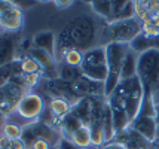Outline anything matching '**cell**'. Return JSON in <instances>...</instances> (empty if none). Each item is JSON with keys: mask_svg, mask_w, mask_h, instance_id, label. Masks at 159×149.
<instances>
[{"mask_svg": "<svg viewBox=\"0 0 159 149\" xmlns=\"http://www.w3.org/2000/svg\"><path fill=\"white\" fill-rule=\"evenodd\" d=\"M12 5V2H3V0H0V14H3L6 9H9Z\"/></svg>", "mask_w": 159, "mask_h": 149, "instance_id": "1f68e13d", "label": "cell"}, {"mask_svg": "<svg viewBox=\"0 0 159 149\" xmlns=\"http://www.w3.org/2000/svg\"><path fill=\"white\" fill-rule=\"evenodd\" d=\"M156 143H159V142H156ZM158 149H159V148H158Z\"/></svg>", "mask_w": 159, "mask_h": 149, "instance_id": "8d00e7d4", "label": "cell"}, {"mask_svg": "<svg viewBox=\"0 0 159 149\" xmlns=\"http://www.w3.org/2000/svg\"><path fill=\"white\" fill-rule=\"evenodd\" d=\"M156 142H159V122H158V128H156Z\"/></svg>", "mask_w": 159, "mask_h": 149, "instance_id": "e575fe53", "label": "cell"}, {"mask_svg": "<svg viewBox=\"0 0 159 149\" xmlns=\"http://www.w3.org/2000/svg\"><path fill=\"white\" fill-rule=\"evenodd\" d=\"M109 100L115 101L116 105L125 109V112L128 114L131 122L140 114V109L144 100V86L141 84L139 76L132 79H125L119 82L118 88L111 94Z\"/></svg>", "mask_w": 159, "mask_h": 149, "instance_id": "6da1fadb", "label": "cell"}, {"mask_svg": "<svg viewBox=\"0 0 159 149\" xmlns=\"http://www.w3.org/2000/svg\"><path fill=\"white\" fill-rule=\"evenodd\" d=\"M28 92L31 91L24 85L22 73L18 75L16 78H14L9 84L0 86V109H2L3 114L6 115V118H9L11 115L14 114L18 103L21 101V99Z\"/></svg>", "mask_w": 159, "mask_h": 149, "instance_id": "8992f818", "label": "cell"}, {"mask_svg": "<svg viewBox=\"0 0 159 149\" xmlns=\"http://www.w3.org/2000/svg\"><path fill=\"white\" fill-rule=\"evenodd\" d=\"M156 121L159 122V105H156Z\"/></svg>", "mask_w": 159, "mask_h": 149, "instance_id": "836d02e7", "label": "cell"}, {"mask_svg": "<svg viewBox=\"0 0 159 149\" xmlns=\"http://www.w3.org/2000/svg\"><path fill=\"white\" fill-rule=\"evenodd\" d=\"M82 125H85V124H82V121L79 119V118H76L73 114H70V115H67L61 122H60V125H58V131L61 133L62 139L70 140V137L73 136V133L77 131Z\"/></svg>", "mask_w": 159, "mask_h": 149, "instance_id": "ac0fdd59", "label": "cell"}, {"mask_svg": "<svg viewBox=\"0 0 159 149\" xmlns=\"http://www.w3.org/2000/svg\"><path fill=\"white\" fill-rule=\"evenodd\" d=\"M9 149H27V146L22 142V139H16V140H11V148Z\"/></svg>", "mask_w": 159, "mask_h": 149, "instance_id": "f1b7e54d", "label": "cell"}, {"mask_svg": "<svg viewBox=\"0 0 159 149\" xmlns=\"http://www.w3.org/2000/svg\"><path fill=\"white\" fill-rule=\"evenodd\" d=\"M31 45L34 48H39L42 51H46L48 54L54 55L55 57V51H57V37L52 31L49 30H43V31H39L33 36V40H31Z\"/></svg>", "mask_w": 159, "mask_h": 149, "instance_id": "5bb4252c", "label": "cell"}, {"mask_svg": "<svg viewBox=\"0 0 159 149\" xmlns=\"http://www.w3.org/2000/svg\"><path fill=\"white\" fill-rule=\"evenodd\" d=\"M137 76L144 86V91L153 92L159 88V49H149L139 54Z\"/></svg>", "mask_w": 159, "mask_h": 149, "instance_id": "277c9868", "label": "cell"}, {"mask_svg": "<svg viewBox=\"0 0 159 149\" xmlns=\"http://www.w3.org/2000/svg\"><path fill=\"white\" fill-rule=\"evenodd\" d=\"M143 22L139 18H129L122 21L106 22L100 33V46H106L109 43H129L141 35Z\"/></svg>", "mask_w": 159, "mask_h": 149, "instance_id": "7a4b0ae2", "label": "cell"}, {"mask_svg": "<svg viewBox=\"0 0 159 149\" xmlns=\"http://www.w3.org/2000/svg\"><path fill=\"white\" fill-rule=\"evenodd\" d=\"M42 79H43V76H42L40 73H31V75H22V81H24V85L27 86L28 90L31 91L33 88H36V86L39 85L42 82Z\"/></svg>", "mask_w": 159, "mask_h": 149, "instance_id": "484cf974", "label": "cell"}, {"mask_svg": "<svg viewBox=\"0 0 159 149\" xmlns=\"http://www.w3.org/2000/svg\"><path fill=\"white\" fill-rule=\"evenodd\" d=\"M80 70H82L83 76L104 84L107 79L106 46H95L92 49L83 52V63Z\"/></svg>", "mask_w": 159, "mask_h": 149, "instance_id": "5b68a950", "label": "cell"}, {"mask_svg": "<svg viewBox=\"0 0 159 149\" xmlns=\"http://www.w3.org/2000/svg\"><path fill=\"white\" fill-rule=\"evenodd\" d=\"M83 73L80 69L76 67H70L67 64H58V78L67 82V84H73L76 79H79Z\"/></svg>", "mask_w": 159, "mask_h": 149, "instance_id": "7402d4cb", "label": "cell"}, {"mask_svg": "<svg viewBox=\"0 0 159 149\" xmlns=\"http://www.w3.org/2000/svg\"><path fill=\"white\" fill-rule=\"evenodd\" d=\"M45 91L51 95V100L52 99H64V100H67L71 106H75L77 101L80 100V97L73 91L71 84H67V82L61 81L60 78L45 79Z\"/></svg>", "mask_w": 159, "mask_h": 149, "instance_id": "ba28073f", "label": "cell"}, {"mask_svg": "<svg viewBox=\"0 0 159 149\" xmlns=\"http://www.w3.org/2000/svg\"><path fill=\"white\" fill-rule=\"evenodd\" d=\"M129 127H131L135 133H139L141 137H144L147 142H150V143L156 142V128H158V121H156V118L139 115V116L131 122Z\"/></svg>", "mask_w": 159, "mask_h": 149, "instance_id": "8fae6325", "label": "cell"}, {"mask_svg": "<svg viewBox=\"0 0 159 149\" xmlns=\"http://www.w3.org/2000/svg\"><path fill=\"white\" fill-rule=\"evenodd\" d=\"M75 2H54V5H55L58 9H66V7H70L71 5H73Z\"/></svg>", "mask_w": 159, "mask_h": 149, "instance_id": "4dcf8cb0", "label": "cell"}, {"mask_svg": "<svg viewBox=\"0 0 159 149\" xmlns=\"http://www.w3.org/2000/svg\"><path fill=\"white\" fill-rule=\"evenodd\" d=\"M45 110L46 109H45V100H43V97L31 91L21 99V101L18 103V106L15 109V112L9 118L16 116L21 121H25V125H28L31 122L40 121V118L45 114Z\"/></svg>", "mask_w": 159, "mask_h": 149, "instance_id": "52a82bcc", "label": "cell"}, {"mask_svg": "<svg viewBox=\"0 0 159 149\" xmlns=\"http://www.w3.org/2000/svg\"><path fill=\"white\" fill-rule=\"evenodd\" d=\"M91 9L98 20L104 22H109L111 18V2H91Z\"/></svg>", "mask_w": 159, "mask_h": 149, "instance_id": "44dd1931", "label": "cell"}, {"mask_svg": "<svg viewBox=\"0 0 159 149\" xmlns=\"http://www.w3.org/2000/svg\"><path fill=\"white\" fill-rule=\"evenodd\" d=\"M6 121H7V118H6V115L2 112V109H0V130H2V127L6 124Z\"/></svg>", "mask_w": 159, "mask_h": 149, "instance_id": "d6a6232c", "label": "cell"}, {"mask_svg": "<svg viewBox=\"0 0 159 149\" xmlns=\"http://www.w3.org/2000/svg\"><path fill=\"white\" fill-rule=\"evenodd\" d=\"M71 88L80 99H83V97H104L103 82L92 81L83 75L71 84Z\"/></svg>", "mask_w": 159, "mask_h": 149, "instance_id": "30bf717a", "label": "cell"}, {"mask_svg": "<svg viewBox=\"0 0 159 149\" xmlns=\"http://www.w3.org/2000/svg\"><path fill=\"white\" fill-rule=\"evenodd\" d=\"M0 131H2L3 136H6L7 139L16 140V139H21V136H22V125H21V124H16V122L6 121V124L2 127Z\"/></svg>", "mask_w": 159, "mask_h": 149, "instance_id": "d4e9b609", "label": "cell"}, {"mask_svg": "<svg viewBox=\"0 0 159 149\" xmlns=\"http://www.w3.org/2000/svg\"><path fill=\"white\" fill-rule=\"evenodd\" d=\"M134 2H111V18L109 22L134 18Z\"/></svg>", "mask_w": 159, "mask_h": 149, "instance_id": "2e32d148", "label": "cell"}, {"mask_svg": "<svg viewBox=\"0 0 159 149\" xmlns=\"http://www.w3.org/2000/svg\"><path fill=\"white\" fill-rule=\"evenodd\" d=\"M100 149H126L122 145V143H119V142H116V140H111V142H109V143H106L103 148H100Z\"/></svg>", "mask_w": 159, "mask_h": 149, "instance_id": "83f0119b", "label": "cell"}, {"mask_svg": "<svg viewBox=\"0 0 159 149\" xmlns=\"http://www.w3.org/2000/svg\"><path fill=\"white\" fill-rule=\"evenodd\" d=\"M11 148V139H7L6 136L0 134V149H9Z\"/></svg>", "mask_w": 159, "mask_h": 149, "instance_id": "f546056e", "label": "cell"}, {"mask_svg": "<svg viewBox=\"0 0 159 149\" xmlns=\"http://www.w3.org/2000/svg\"><path fill=\"white\" fill-rule=\"evenodd\" d=\"M16 58V40L12 33H2L0 35V66L12 63Z\"/></svg>", "mask_w": 159, "mask_h": 149, "instance_id": "7c38bea8", "label": "cell"}, {"mask_svg": "<svg viewBox=\"0 0 159 149\" xmlns=\"http://www.w3.org/2000/svg\"><path fill=\"white\" fill-rule=\"evenodd\" d=\"M115 140L122 143L126 149H149V145H150V142H147L144 137H141L139 133H135L131 127L116 134Z\"/></svg>", "mask_w": 159, "mask_h": 149, "instance_id": "4fadbf2b", "label": "cell"}, {"mask_svg": "<svg viewBox=\"0 0 159 149\" xmlns=\"http://www.w3.org/2000/svg\"><path fill=\"white\" fill-rule=\"evenodd\" d=\"M129 51V45L126 43H109L106 45L107 55V79L104 82V97L109 99L120 82V70L124 64L125 55Z\"/></svg>", "mask_w": 159, "mask_h": 149, "instance_id": "3957f363", "label": "cell"}, {"mask_svg": "<svg viewBox=\"0 0 159 149\" xmlns=\"http://www.w3.org/2000/svg\"><path fill=\"white\" fill-rule=\"evenodd\" d=\"M71 109H73V106L70 105L67 100H64V99H52L51 101H49L48 112L51 114L52 119H54L52 125L57 124V130H58L60 122H61L67 115L71 114Z\"/></svg>", "mask_w": 159, "mask_h": 149, "instance_id": "9a60e30c", "label": "cell"}, {"mask_svg": "<svg viewBox=\"0 0 159 149\" xmlns=\"http://www.w3.org/2000/svg\"><path fill=\"white\" fill-rule=\"evenodd\" d=\"M82 63H83V52L80 49H73L67 51V54L64 55L62 61L60 64H67L70 67H76V69H80L82 67Z\"/></svg>", "mask_w": 159, "mask_h": 149, "instance_id": "603a6c76", "label": "cell"}, {"mask_svg": "<svg viewBox=\"0 0 159 149\" xmlns=\"http://www.w3.org/2000/svg\"><path fill=\"white\" fill-rule=\"evenodd\" d=\"M24 26V14L22 9L18 7L16 5H12L9 9H6L3 14H0V27L3 33H16L20 31Z\"/></svg>", "mask_w": 159, "mask_h": 149, "instance_id": "9c48e42d", "label": "cell"}, {"mask_svg": "<svg viewBox=\"0 0 159 149\" xmlns=\"http://www.w3.org/2000/svg\"><path fill=\"white\" fill-rule=\"evenodd\" d=\"M0 31H2V27H0Z\"/></svg>", "mask_w": 159, "mask_h": 149, "instance_id": "d590c367", "label": "cell"}, {"mask_svg": "<svg viewBox=\"0 0 159 149\" xmlns=\"http://www.w3.org/2000/svg\"><path fill=\"white\" fill-rule=\"evenodd\" d=\"M137 61H139V54L134 52L129 46L128 54L125 55L124 64H122V70H120V81L125 79H132L137 76Z\"/></svg>", "mask_w": 159, "mask_h": 149, "instance_id": "e0dca14e", "label": "cell"}, {"mask_svg": "<svg viewBox=\"0 0 159 149\" xmlns=\"http://www.w3.org/2000/svg\"><path fill=\"white\" fill-rule=\"evenodd\" d=\"M58 148V146H57ZM52 143H49L48 140H45V139H37L31 146H30V149H57Z\"/></svg>", "mask_w": 159, "mask_h": 149, "instance_id": "4316f807", "label": "cell"}, {"mask_svg": "<svg viewBox=\"0 0 159 149\" xmlns=\"http://www.w3.org/2000/svg\"><path fill=\"white\" fill-rule=\"evenodd\" d=\"M20 60L16 58L12 63H7L5 66H0V86L9 84L14 78L21 75V67H20Z\"/></svg>", "mask_w": 159, "mask_h": 149, "instance_id": "ffe728a7", "label": "cell"}, {"mask_svg": "<svg viewBox=\"0 0 159 149\" xmlns=\"http://www.w3.org/2000/svg\"><path fill=\"white\" fill-rule=\"evenodd\" d=\"M70 142L77 149H92V140H91V130L88 125H82L77 131L73 133L70 137Z\"/></svg>", "mask_w": 159, "mask_h": 149, "instance_id": "d6986e66", "label": "cell"}, {"mask_svg": "<svg viewBox=\"0 0 159 149\" xmlns=\"http://www.w3.org/2000/svg\"><path fill=\"white\" fill-rule=\"evenodd\" d=\"M20 67H21V73L22 75H31V73H40L42 75V69H40V66H39V63L36 61L34 58L30 57L28 54L25 57H21Z\"/></svg>", "mask_w": 159, "mask_h": 149, "instance_id": "cb8c5ba5", "label": "cell"}]
</instances>
